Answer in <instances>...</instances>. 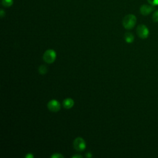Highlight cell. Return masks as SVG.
I'll return each instance as SVG.
<instances>
[{
    "label": "cell",
    "instance_id": "obj_11",
    "mask_svg": "<svg viewBox=\"0 0 158 158\" xmlns=\"http://www.w3.org/2000/svg\"><path fill=\"white\" fill-rule=\"evenodd\" d=\"M153 20L154 22H158V10L156 11L153 15Z\"/></svg>",
    "mask_w": 158,
    "mask_h": 158
},
{
    "label": "cell",
    "instance_id": "obj_4",
    "mask_svg": "<svg viewBox=\"0 0 158 158\" xmlns=\"http://www.w3.org/2000/svg\"><path fill=\"white\" fill-rule=\"evenodd\" d=\"M137 33L139 37L142 39H145L149 36V30L147 27L143 24L140 25L137 29Z\"/></svg>",
    "mask_w": 158,
    "mask_h": 158
},
{
    "label": "cell",
    "instance_id": "obj_17",
    "mask_svg": "<svg viewBox=\"0 0 158 158\" xmlns=\"http://www.w3.org/2000/svg\"><path fill=\"white\" fill-rule=\"evenodd\" d=\"M86 156L87 157H92V154L90 153H87L86 154Z\"/></svg>",
    "mask_w": 158,
    "mask_h": 158
},
{
    "label": "cell",
    "instance_id": "obj_2",
    "mask_svg": "<svg viewBox=\"0 0 158 158\" xmlns=\"http://www.w3.org/2000/svg\"><path fill=\"white\" fill-rule=\"evenodd\" d=\"M56 58V53L53 50H48L43 54V59L44 62L48 64H51L54 62Z\"/></svg>",
    "mask_w": 158,
    "mask_h": 158
},
{
    "label": "cell",
    "instance_id": "obj_9",
    "mask_svg": "<svg viewBox=\"0 0 158 158\" xmlns=\"http://www.w3.org/2000/svg\"><path fill=\"white\" fill-rule=\"evenodd\" d=\"M47 71H48L47 67L46 65H41V66L39 67V69H38V72H39V73H40V74H41V75L46 74L47 72Z\"/></svg>",
    "mask_w": 158,
    "mask_h": 158
},
{
    "label": "cell",
    "instance_id": "obj_16",
    "mask_svg": "<svg viewBox=\"0 0 158 158\" xmlns=\"http://www.w3.org/2000/svg\"><path fill=\"white\" fill-rule=\"evenodd\" d=\"M72 158H79V157L82 158V156H80V155H74V156H72Z\"/></svg>",
    "mask_w": 158,
    "mask_h": 158
},
{
    "label": "cell",
    "instance_id": "obj_7",
    "mask_svg": "<svg viewBox=\"0 0 158 158\" xmlns=\"http://www.w3.org/2000/svg\"><path fill=\"white\" fill-rule=\"evenodd\" d=\"M74 101L72 98H66L63 101V106L67 109L72 108L74 106Z\"/></svg>",
    "mask_w": 158,
    "mask_h": 158
},
{
    "label": "cell",
    "instance_id": "obj_3",
    "mask_svg": "<svg viewBox=\"0 0 158 158\" xmlns=\"http://www.w3.org/2000/svg\"><path fill=\"white\" fill-rule=\"evenodd\" d=\"M74 148L77 151H82L86 148L85 141L81 137H77L74 142Z\"/></svg>",
    "mask_w": 158,
    "mask_h": 158
},
{
    "label": "cell",
    "instance_id": "obj_8",
    "mask_svg": "<svg viewBox=\"0 0 158 158\" xmlns=\"http://www.w3.org/2000/svg\"><path fill=\"white\" fill-rule=\"evenodd\" d=\"M124 38L126 41V42L128 43H131L134 41V36L130 32H127L124 35Z\"/></svg>",
    "mask_w": 158,
    "mask_h": 158
},
{
    "label": "cell",
    "instance_id": "obj_10",
    "mask_svg": "<svg viewBox=\"0 0 158 158\" xmlns=\"http://www.w3.org/2000/svg\"><path fill=\"white\" fill-rule=\"evenodd\" d=\"M2 5L5 7L9 8L13 5V0H2Z\"/></svg>",
    "mask_w": 158,
    "mask_h": 158
},
{
    "label": "cell",
    "instance_id": "obj_13",
    "mask_svg": "<svg viewBox=\"0 0 158 158\" xmlns=\"http://www.w3.org/2000/svg\"><path fill=\"white\" fill-rule=\"evenodd\" d=\"M63 157H64V156L61 154L58 153H54L51 156V158H63Z\"/></svg>",
    "mask_w": 158,
    "mask_h": 158
},
{
    "label": "cell",
    "instance_id": "obj_5",
    "mask_svg": "<svg viewBox=\"0 0 158 158\" xmlns=\"http://www.w3.org/2000/svg\"><path fill=\"white\" fill-rule=\"evenodd\" d=\"M48 108L52 112H58L61 109V104L57 100H52L48 102Z\"/></svg>",
    "mask_w": 158,
    "mask_h": 158
},
{
    "label": "cell",
    "instance_id": "obj_6",
    "mask_svg": "<svg viewBox=\"0 0 158 158\" xmlns=\"http://www.w3.org/2000/svg\"><path fill=\"white\" fill-rule=\"evenodd\" d=\"M154 9V8L153 6L151 5H142L140 7V13L143 15V16H148L149 15L153 10Z\"/></svg>",
    "mask_w": 158,
    "mask_h": 158
},
{
    "label": "cell",
    "instance_id": "obj_1",
    "mask_svg": "<svg viewBox=\"0 0 158 158\" xmlns=\"http://www.w3.org/2000/svg\"><path fill=\"white\" fill-rule=\"evenodd\" d=\"M137 23V18L133 14L127 15L123 19L122 24L125 29L127 30L132 29Z\"/></svg>",
    "mask_w": 158,
    "mask_h": 158
},
{
    "label": "cell",
    "instance_id": "obj_15",
    "mask_svg": "<svg viewBox=\"0 0 158 158\" xmlns=\"http://www.w3.org/2000/svg\"><path fill=\"white\" fill-rule=\"evenodd\" d=\"M0 15H1V17H3L5 16V12H4V11L3 9L1 10V12H0Z\"/></svg>",
    "mask_w": 158,
    "mask_h": 158
},
{
    "label": "cell",
    "instance_id": "obj_12",
    "mask_svg": "<svg viewBox=\"0 0 158 158\" xmlns=\"http://www.w3.org/2000/svg\"><path fill=\"white\" fill-rule=\"evenodd\" d=\"M148 2L151 5L153 6H158V0H148Z\"/></svg>",
    "mask_w": 158,
    "mask_h": 158
},
{
    "label": "cell",
    "instance_id": "obj_14",
    "mask_svg": "<svg viewBox=\"0 0 158 158\" xmlns=\"http://www.w3.org/2000/svg\"><path fill=\"white\" fill-rule=\"evenodd\" d=\"M26 158H33V155L31 153H29L26 156Z\"/></svg>",
    "mask_w": 158,
    "mask_h": 158
}]
</instances>
